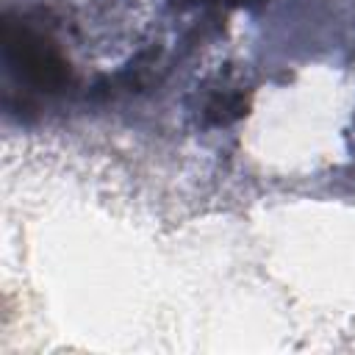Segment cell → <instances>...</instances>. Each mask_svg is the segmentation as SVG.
<instances>
[{
  "mask_svg": "<svg viewBox=\"0 0 355 355\" xmlns=\"http://www.w3.org/2000/svg\"><path fill=\"white\" fill-rule=\"evenodd\" d=\"M3 58L8 75L33 97L61 94L69 86V61L61 44L33 17L6 14L3 22Z\"/></svg>",
  "mask_w": 355,
  "mask_h": 355,
  "instance_id": "cell-1",
  "label": "cell"
}]
</instances>
